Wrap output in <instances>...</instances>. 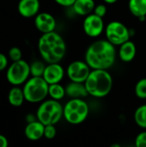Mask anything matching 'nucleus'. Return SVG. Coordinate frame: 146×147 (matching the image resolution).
<instances>
[{
  "label": "nucleus",
  "instance_id": "obj_1",
  "mask_svg": "<svg viewBox=\"0 0 146 147\" xmlns=\"http://www.w3.org/2000/svg\"><path fill=\"white\" fill-rule=\"evenodd\" d=\"M115 59V46L107 39L94 41L85 52V61L92 70H108L114 65Z\"/></svg>",
  "mask_w": 146,
  "mask_h": 147
},
{
  "label": "nucleus",
  "instance_id": "obj_2",
  "mask_svg": "<svg viewBox=\"0 0 146 147\" xmlns=\"http://www.w3.org/2000/svg\"><path fill=\"white\" fill-rule=\"evenodd\" d=\"M38 49L43 60L47 64L59 63L66 53L63 37L55 31L42 34L38 41Z\"/></svg>",
  "mask_w": 146,
  "mask_h": 147
},
{
  "label": "nucleus",
  "instance_id": "obj_3",
  "mask_svg": "<svg viewBox=\"0 0 146 147\" xmlns=\"http://www.w3.org/2000/svg\"><path fill=\"white\" fill-rule=\"evenodd\" d=\"M89 96L96 98L107 96L113 88V78L108 70H91L84 82Z\"/></svg>",
  "mask_w": 146,
  "mask_h": 147
},
{
  "label": "nucleus",
  "instance_id": "obj_4",
  "mask_svg": "<svg viewBox=\"0 0 146 147\" xmlns=\"http://www.w3.org/2000/svg\"><path fill=\"white\" fill-rule=\"evenodd\" d=\"M89 113V105L83 98H71L64 106L63 117L68 123L78 125L87 119Z\"/></svg>",
  "mask_w": 146,
  "mask_h": 147
},
{
  "label": "nucleus",
  "instance_id": "obj_5",
  "mask_svg": "<svg viewBox=\"0 0 146 147\" xmlns=\"http://www.w3.org/2000/svg\"><path fill=\"white\" fill-rule=\"evenodd\" d=\"M48 83L43 77H32L28 78L22 88L25 100L28 102L37 103L43 102L48 96Z\"/></svg>",
  "mask_w": 146,
  "mask_h": 147
},
{
  "label": "nucleus",
  "instance_id": "obj_6",
  "mask_svg": "<svg viewBox=\"0 0 146 147\" xmlns=\"http://www.w3.org/2000/svg\"><path fill=\"white\" fill-rule=\"evenodd\" d=\"M64 106L59 101L49 99L43 101L36 112V119L46 125H55L63 118Z\"/></svg>",
  "mask_w": 146,
  "mask_h": 147
},
{
  "label": "nucleus",
  "instance_id": "obj_7",
  "mask_svg": "<svg viewBox=\"0 0 146 147\" xmlns=\"http://www.w3.org/2000/svg\"><path fill=\"white\" fill-rule=\"evenodd\" d=\"M30 75V65L22 59L13 61L9 66L6 72V78L10 84L18 86L23 84L29 78Z\"/></svg>",
  "mask_w": 146,
  "mask_h": 147
},
{
  "label": "nucleus",
  "instance_id": "obj_8",
  "mask_svg": "<svg viewBox=\"0 0 146 147\" xmlns=\"http://www.w3.org/2000/svg\"><path fill=\"white\" fill-rule=\"evenodd\" d=\"M105 35L107 40L114 46H120L129 40L131 31L127 27L118 21H113L105 27Z\"/></svg>",
  "mask_w": 146,
  "mask_h": 147
},
{
  "label": "nucleus",
  "instance_id": "obj_9",
  "mask_svg": "<svg viewBox=\"0 0 146 147\" xmlns=\"http://www.w3.org/2000/svg\"><path fill=\"white\" fill-rule=\"evenodd\" d=\"M91 70L92 69L85 60H75L68 65L66 69V75L71 81L84 83Z\"/></svg>",
  "mask_w": 146,
  "mask_h": 147
},
{
  "label": "nucleus",
  "instance_id": "obj_10",
  "mask_svg": "<svg viewBox=\"0 0 146 147\" xmlns=\"http://www.w3.org/2000/svg\"><path fill=\"white\" fill-rule=\"evenodd\" d=\"M83 28L84 33L92 38H96L100 36L105 30V25L103 18L91 13L85 16L83 23Z\"/></svg>",
  "mask_w": 146,
  "mask_h": 147
},
{
  "label": "nucleus",
  "instance_id": "obj_11",
  "mask_svg": "<svg viewBox=\"0 0 146 147\" xmlns=\"http://www.w3.org/2000/svg\"><path fill=\"white\" fill-rule=\"evenodd\" d=\"M34 25L36 28L42 34L55 31L56 20L51 14L47 12L38 13L34 18Z\"/></svg>",
  "mask_w": 146,
  "mask_h": 147
},
{
  "label": "nucleus",
  "instance_id": "obj_12",
  "mask_svg": "<svg viewBox=\"0 0 146 147\" xmlns=\"http://www.w3.org/2000/svg\"><path fill=\"white\" fill-rule=\"evenodd\" d=\"M65 69L59 63L48 64L44 71L43 78L48 83V84L60 83L65 77Z\"/></svg>",
  "mask_w": 146,
  "mask_h": 147
},
{
  "label": "nucleus",
  "instance_id": "obj_13",
  "mask_svg": "<svg viewBox=\"0 0 146 147\" xmlns=\"http://www.w3.org/2000/svg\"><path fill=\"white\" fill-rule=\"evenodd\" d=\"M45 125L39 120H34L28 123L25 127L24 134L28 140L32 141H36L44 137Z\"/></svg>",
  "mask_w": 146,
  "mask_h": 147
},
{
  "label": "nucleus",
  "instance_id": "obj_14",
  "mask_svg": "<svg viewBox=\"0 0 146 147\" xmlns=\"http://www.w3.org/2000/svg\"><path fill=\"white\" fill-rule=\"evenodd\" d=\"M39 0H20L18 3V12L25 18L35 16L39 13Z\"/></svg>",
  "mask_w": 146,
  "mask_h": 147
},
{
  "label": "nucleus",
  "instance_id": "obj_15",
  "mask_svg": "<svg viewBox=\"0 0 146 147\" xmlns=\"http://www.w3.org/2000/svg\"><path fill=\"white\" fill-rule=\"evenodd\" d=\"M66 96L71 98H85L89 96L84 83L71 81L65 87Z\"/></svg>",
  "mask_w": 146,
  "mask_h": 147
},
{
  "label": "nucleus",
  "instance_id": "obj_16",
  "mask_svg": "<svg viewBox=\"0 0 146 147\" xmlns=\"http://www.w3.org/2000/svg\"><path fill=\"white\" fill-rule=\"evenodd\" d=\"M119 47L120 48L118 51V54L121 61L128 63L134 59L136 56V53H137V48H136L135 44L133 41L129 40Z\"/></svg>",
  "mask_w": 146,
  "mask_h": 147
},
{
  "label": "nucleus",
  "instance_id": "obj_17",
  "mask_svg": "<svg viewBox=\"0 0 146 147\" xmlns=\"http://www.w3.org/2000/svg\"><path fill=\"white\" fill-rule=\"evenodd\" d=\"M71 7L77 15L86 16L93 13L96 4L94 0H76Z\"/></svg>",
  "mask_w": 146,
  "mask_h": 147
},
{
  "label": "nucleus",
  "instance_id": "obj_18",
  "mask_svg": "<svg viewBox=\"0 0 146 147\" xmlns=\"http://www.w3.org/2000/svg\"><path fill=\"white\" fill-rule=\"evenodd\" d=\"M128 8L130 12L141 21L146 16V0H129Z\"/></svg>",
  "mask_w": 146,
  "mask_h": 147
},
{
  "label": "nucleus",
  "instance_id": "obj_19",
  "mask_svg": "<svg viewBox=\"0 0 146 147\" xmlns=\"http://www.w3.org/2000/svg\"><path fill=\"white\" fill-rule=\"evenodd\" d=\"M8 101L11 106L20 107L23 104L25 100L23 90L19 88L18 86H14L10 89L8 94Z\"/></svg>",
  "mask_w": 146,
  "mask_h": 147
},
{
  "label": "nucleus",
  "instance_id": "obj_20",
  "mask_svg": "<svg viewBox=\"0 0 146 147\" xmlns=\"http://www.w3.org/2000/svg\"><path fill=\"white\" fill-rule=\"evenodd\" d=\"M65 95H66L65 87L61 85L60 83L49 84L48 96H50V98L57 100V101H60L61 99L65 97Z\"/></svg>",
  "mask_w": 146,
  "mask_h": 147
},
{
  "label": "nucleus",
  "instance_id": "obj_21",
  "mask_svg": "<svg viewBox=\"0 0 146 147\" xmlns=\"http://www.w3.org/2000/svg\"><path fill=\"white\" fill-rule=\"evenodd\" d=\"M134 121L139 127L146 129V104L139 106L136 109L134 113Z\"/></svg>",
  "mask_w": 146,
  "mask_h": 147
},
{
  "label": "nucleus",
  "instance_id": "obj_22",
  "mask_svg": "<svg viewBox=\"0 0 146 147\" xmlns=\"http://www.w3.org/2000/svg\"><path fill=\"white\" fill-rule=\"evenodd\" d=\"M46 66V65L42 61H40V60L34 61L32 64H30L31 76L32 77H42Z\"/></svg>",
  "mask_w": 146,
  "mask_h": 147
},
{
  "label": "nucleus",
  "instance_id": "obj_23",
  "mask_svg": "<svg viewBox=\"0 0 146 147\" xmlns=\"http://www.w3.org/2000/svg\"><path fill=\"white\" fill-rule=\"evenodd\" d=\"M135 95L139 99H146V78H141L135 85Z\"/></svg>",
  "mask_w": 146,
  "mask_h": 147
},
{
  "label": "nucleus",
  "instance_id": "obj_24",
  "mask_svg": "<svg viewBox=\"0 0 146 147\" xmlns=\"http://www.w3.org/2000/svg\"><path fill=\"white\" fill-rule=\"evenodd\" d=\"M22 53L19 47H13L9 50V58L12 61L20 60V59H22Z\"/></svg>",
  "mask_w": 146,
  "mask_h": 147
},
{
  "label": "nucleus",
  "instance_id": "obj_25",
  "mask_svg": "<svg viewBox=\"0 0 146 147\" xmlns=\"http://www.w3.org/2000/svg\"><path fill=\"white\" fill-rule=\"evenodd\" d=\"M57 130L55 125H46L44 129V137L47 140H52L56 136Z\"/></svg>",
  "mask_w": 146,
  "mask_h": 147
},
{
  "label": "nucleus",
  "instance_id": "obj_26",
  "mask_svg": "<svg viewBox=\"0 0 146 147\" xmlns=\"http://www.w3.org/2000/svg\"><path fill=\"white\" fill-rule=\"evenodd\" d=\"M135 146L137 147H146V131L140 133L136 137Z\"/></svg>",
  "mask_w": 146,
  "mask_h": 147
},
{
  "label": "nucleus",
  "instance_id": "obj_27",
  "mask_svg": "<svg viewBox=\"0 0 146 147\" xmlns=\"http://www.w3.org/2000/svg\"><path fill=\"white\" fill-rule=\"evenodd\" d=\"M93 13L96 14V16L103 18L107 14V6L103 3H100L98 5H96Z\"/></svg>",
  "mask_w": 146,
  "mask_h": 147
},
{
  "label": "nucleus",
  "instance_id": "obj_28",
  "mask_svg": "<svg viewBox=\"0 0 146 147\" xmlns=\"http://www.w3.org/2000/svg\"><path fill=\"white\" fill-rule=\"evenodd\" d=\"M8 65V59L7 57L3 54L0 53V71L4 70Z\"/></svg>",
  "mask_w": 146,
  "mask_h": 147
},
{
  "label": "nucleus",
  "instance_id": "obj_29",
  "mask_svg": "<svg viewBox=\"0 0 146 147\" xmlns=\"http://www.w3.org/2000/svg\"><path fill=\"white\" fill-rule=\"evenodd\" d=\"M58 4L64 7H71L76 0H54Z\"/></svg>",
  "mask_w": 146,
  "mask_h": 147
},
{
  "label": "nucleus",
  "instance_id": "obj_30",
  "mask_svg": "<svg viewBox=\"0 0 146 147\" xmlns=\"http://www.w3.org/2000/svg\"><path fill=\"white\" fill-rule=\"evenodd\" d=\"M8 146H9V142L7 138L0 134V147H7Z\"/></svg>",
  "mask_w": 146,
  "mask_h": 147
},
{
  "label": "nucleus",
  "instance_id": "obj_31",
  "mask_svg": "<svg viewBox=\"0 0 146 147\" xmlns=\"http://www.w3.org/2000/svg\"><path fill=\"white\" fill-rule=\"evenodd\" d=\"M103 1L108 4H113V3H115L118 0H103Z\"/></svg>",
  "mask_w": 146,
  "mask_h": 147
}]
</instances>
